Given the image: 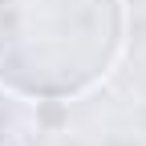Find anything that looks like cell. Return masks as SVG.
Listing matches in <instances>:
<instances>
[{"label":"cell","instance_id":"1","mask_svg":"<svg viewBox=\"0 0 146 146\" xmlns=\"http://www.w3.org/2000/svg\"><path fill=\"white\" fill-rule=\"evenodd\" d=\"M118 49L122 0H0V85L21 98L89 94Z\"/></svg>","mask_w":146,"mask_h":146}]
</instances>
